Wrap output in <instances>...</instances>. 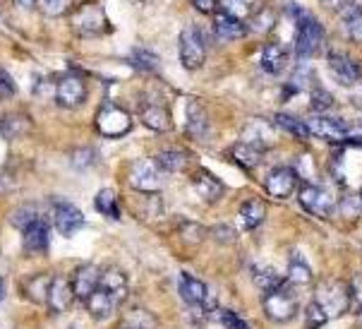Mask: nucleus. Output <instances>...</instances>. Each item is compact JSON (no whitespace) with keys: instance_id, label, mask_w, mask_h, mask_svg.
<instances>
[{"instance_id":"0eeeda50","label":"nucleus","mask_w":362,"mask_h":329,"mask_svg":"<svg viewBox=\"0 0 362 329\" xmlns=\"http://www.w3.org/2000/svg\"><path fill=\"white\" fill-rule=\"evenodd\" d=\"M206 60L204 36L197 27H185L180 32V63L185 70H199Z\"/></svg>"},{"instance_id":"39448f33","label":"nucleus","mask_w":362,"mask_h":329,"mask_svg":"<svg viewBox=\"0 0 362 329\" xmlns=\"http://www.w3.org/2000/svg\"><path fill=\"white\" fill-rule=\"evenodd\" d=\"M132 118L125 108L115 106V103H106L99 113H96V130L103 137H122L125 132H130Z\"/></svg>"},{"instance_id":"4be33fe9","label":"nucleus","mask_w":362,"mask_h":329,"mask_svg":"<svg viewBox=\"0 0 362 329\" xmlns=\"http://www.w3.org/2000/svg\"><path fill=\"white\" fill-rule=\"evenodd\" d=\"M187 135L194 139H204L206 130H209V118H206V108L202 106L197 99H189L187 101Z\"/></svg>"},{"instance_id":"4c0bfd02","label":"nucleus","mask_w":362,"mask_h":329,"mask_svg":"<svg viewBox=\"0 0 362 329\" xmlns=\"http://www.w3.org/2000/svg\"><path fill=\"white\" fill-rule=\"evenodd\" d=\"M36 219H41V214L36 212V207L34 204H22L10 214V224L15 229H27L29 224L36 221Z\"/></svg>"},{"instance_id":"b1692460","label":"nucleus","mask_w":362,"mask_h":329,"mask_svg":"<svg viewBox=\"0 0 362 329\" xmlns=\"http://www.w3.org/2000/svg\"><path fill=\"white\" fill-rule=\"evenodd\" d=\"M230 156H233V161H235L238 166H243L245 171H252L262 163V149L255 147V144H250V142L233 144Z\"/></svg>"},{"instance_id":"864d4df0","label":"nucleus","mask_w":362,"mask_h":329,"mask_svg":"<svg viewBox=\"0 0 362 329\" xmlns=\"http://www.w3.org/2000/svg\"><path fill=\"white\" fill-rule=\"evenodd\" d=\"M15 5H17V8L29 10V8H34V5H36V0H15Z\"/></svg>"},{"instance_id":"bb28decb","label":"nucleus","mask_w":362,"mask_h":329,"mask_svg":"<svg viewBox=\"0 0 362 329\" xmlns=\"http://www.w3.org/2000/svg\"><path fill=\"white\" fill-rule=\"evenodd\" d=\"M156 163L161 166L163 173H180L187 166V154L180 149H163L158 151Z\"/></svg>"},{"instance_id":"a211bd4d","label":"nucleus","mask_w":362,"mask_h":329,"mask_svg":"<svg viewBox=\"0 0 362 329\" xmlns=\"http://www.w3.org/2000/svg\"><path fill=\"white\" fill-rule=\"evenodd\" d=\"M72 301H75V294H72V284L67 282L65 277H53L51 279V286H48V308L53 310L55 315L65 313V310H70Z\"/></svg>"},{"instance_id":"f3484780","label":"nucleus","mask_w":362,"mask_h":329,"mask_svg":"<svg viewBox=\"0 0 362 329\" xmlns=\"http://www.w3.org/2000/svg\"><path fill=\"white\" fill-rule=\"evenodd\" d=\"M99 279H101V270L94 265H82L77 267L75 274H72V294H75L77 301H87L91 296V291H96L99 286Z\"/></svg>"},{"instance_id":"aec40b11","label":"nucleus","mask_w":362,"mask_h":329,"mask_svg":"<svg viewBox=\"0 0 362 329\" xmlns=\"http://www.w3.org/2000/svg\"><path fill=\"white\" fill-rule=\"evenodd\" d=\"M214 34H216L218 41H238L247 34V27L235 20V17L226 15V12H214Z\"/></svg>"},{"instance_id":"c85d7f7f","label":"nucleus","mask_w":362,"mask_h":329,"mask_svg":"<svg viewBox=\"0 0 362 329\" xmlns=\"http://www.w3.org/2000/svg\"><path fill=\"white\" fill-rule=\"evenodd\" d=\"M288 284H291V286H308V284H312L310 265L300 260L298 253H293L291 262H288Z\"/></svg>"},{"instance_id":"1a4fd4ad","label":"nucleus","mask_w":362,"mask_h":329,"mask_svg":"<svg viewBox=\"0 0 362 329\" xmlns=\"http://www.w3.org/2000/svg\"><path fill=\"white\" fill-rule=\"evenodd\" d=\"M300 204L315 217H331L336 212V197L331 195L327 187L322 185H303L300 187V195H298Z\"/></svg>"},{"instance_id":"3c124183","label":"nucleus","mask_w":362,"mask_h":329,"mask_svg":"<svg viewBox=\"0 0 362 329\" xmlns=\"http://www.w3.org/2000/svg\"><path fill=\"white\" fill-rule=\"evenodd\" d=\"M308 77H312V72L305 68V65H300V68L293 72V77H291V87L293 89H308V84H310Z\"/></svg>"},{"instance_id":"37998d69","label":"nucleus","mask_w":362,"mask_h":329,"mask_svg":"<svg viewBox=\"0 0 362 329\" xmlns=\"http://www.w3.org/2000/svg\"><path fill=\"white\" fill-rule=\"evenodd\" d=\"M96 161V151L91 147H82L77 151H72V166H75L77 171H87L94 166Z\"/></svg>"},{"instance_id":"09e8293b","label":"nucleus","mask_w":362,"mask_h":329,"mask_svg":"<svg viewBox=\"0 0 362 329\" xmlns=\"http://www.w3.org/2000/svg\"><path fill=\"white\" fill-rule=\"evenodd\" d=\"M180 236L187 243H194V246H197V243L204 238V229H202L199 224H182V226H180Z\"/></svg>"},{"instance_id":"8fccbe9b","label":"nucleus","mask_w":362,"mask_h":329,"mask_svg":"<svg viewBox=\"0 0 362 329\" xmlns=\"http://www.w3.org/2000/svg\"><path fill=\"white\" fill-rule=\"evenodd\" d=\"M221 322H223L226 329H250L247 322H245L240 315L233 313V310H223V313H221Z\"/></svg>"},{"instance_id":"58836bf2","label":"nucleus","mask_w":362,"mask_h":329,"mask_svg":"<svg viewBox=\"0 0 362 329\" xmlns=\"http://www.w3.org/2000/svg\"><path fill=\"white\" fill-rule=\"evenodd\" d=\"M336 209L346 219H358L362 217V197L360 195H343L339 202H336Z\"/></svg>"},{"instance_id":"5fc2aeb1","label":"nucleus","mask_w":362,"mask_h":329,"mask_svg":"<svg viewBox=\"0 0 362 329\" xmlns=\"http://www.w3.org/2000/svg\"><path fill=\"white\" fill-rule=\"evenodd\" d=\"M5 296V284H3V279H0V298Z\"/></svg>"},{"instance_id":"ea45409f","label":"nucleus","mask_w":362,"mask_h":329,"mask_svg":"<svg viewBox=\"0 0 362 329\" xmlns=\"http://www.w3.org/2000/svg\"><path fill=\"white\" fill-rule=\"evenodd\" d=\"M132 65L137 70H144V72H154L158 70V56L151 51H144V48H134L132 51Z\"/></svg>"},{"instance_id":"7ed1b4c3","label":"nucleus","mask_w":362,"mask_h":329,"mask_svg":"<svg viewBox=\"0 0 362 329\" xmlns=\"http://www.w3.org/2000/svg\"><path fill=\"white\" fill-rule=\"evenodd\" d=\"M324 41V29L315 17L305 15L303 20H298V34H296V56L300 60H308L322 48Z\"/></svg>"},{"instance_id":"7c9ffc66","label":"nucleus","mask_w":362,"mask_h":329,"mask_svg":"<svg viewBox=\"0 0 362 329\" xmlns=\"http://www.w3.org/2000/svg\"><path fill=\"white\" fill-rule=\"evenodd\" d=\"M276 27V12L272 8H259L250 15V32L252 34H267Z\"/></svg>"},{"instance_id":"f257e3e1","label":"nucleus","mask_w":362,"mask_h":329,"mask_svg":"<svg viewBox=\"0 0 362 329\" xmlns=\"http://www.w3.org/2000/svg\"><path fill=\"white\" fill-rule=\"evenodd\" d=\"M298 296L288 284H281L279 289L269 291L267 298H264V315L274 322H291L298 315Z\"/></svg>"},{"instance_id":"dca6fc26","label":"nucleus","mask_w":362,"mask_h":329,"mask_svg":"<svg viewBox=\"0 0 362 329\" xmlns=\"http://www.w3.org/2000/svg\"><path fill=\"white\" fill-rule=\"evenodd\" d=\"M22 246L27 255H44L48 250V224L46 219H36L27 229H22Z\"/></svg>"},{"instance_id":"72a5a7b5","label":"nucleus","mask_w":362,"mask_h":329,"mask_svg":"<svg viewBox=\"0 0 362 329\" xmlns=\"http://www.w3.org/2000/svg\"><path fill=\"white\" fill-rule=\"evenodd\" d=\"M255 3L257 0H218V8L221 12L243 22V17H250L255 12Z\"/></svg>"},{"instance_id":"4468645a","label":"nucleus","mask_w":362,"mask_h":329,"mask_svg":"<svg viewBox=\"0 0 362 329\" xmlns=\"http://www.w3.org/2000/svg\"><path fill=\"white\" fill-rule=\"evenodd\" d=\"M329 70H331V75H334V80L343 84V87H353L362 77L360 65L355 63L353 58L343 56V53H336V51L329 53Z\"/></svg>"},{"instance_id":"cd10ccee","label":"nucleus","mask_w":362,"mask_h":329,"mask_svg":"<svg viewBox=\"0 0 362 329\" xmlns=\"http://www.w3.org/2000/svg\"><path fill=\"white\" fill-rule=\"evenodd\" d=\"M252 282L259 286L262 291H274L279 289L281 284H284V279H281V274L274 270V267H267V265H255L252 267Z\"/></svg>"},{"instance_id":"412c9836","label":"nucleus","mask_w":362,"mask_h":329,"mask_svg":"<svg viewBox=\"0 0 362 329\" xmlns=\"http://www.w3.org/2000/svg\"><path fill=\"white\" fill-rule=\"evenodd\" d=\"M139 120L154 132H168L170 127H173L168 108L161 106V103H144V106L139 108Z\"/></svg>"},{"instance_id":"473e14b6","label":"nucleus","mask_w":362,"mask_h":329,"mask_svg":"<svg viewBox=\"0 0 362 329\" xmlns=\"http://www.w3.org/2000/svg\"><path fill=\"white\" fill-rule=\"evenodd\" d=\"M322 5L329 12L339 15L341 20H348V17L362 15V0H322Z\"/></svg>"},{"instance_id":"a18cd8bd","label":"nucleus","mask_w":362,"mask_h":329,"mask_svg":"<svg viewBox=\"0 0 362 329\" xmlns=\"http://www.w3.org/2000/svg\"><path fill=\"white\" fill-rule=\"evenodd\" d=\"M343 29H346V36L353 41V44H362V15L343 20Z\"/></svg>"},{"instance_id":"6ab92c4d","label":"nucleus","mask_w":362,"mask_h":329,"mask_svg":"<svg viewBox=\"0 0 362 329\" xmlns=\"http://www.w3.org/2000/svg\"><path fill=\"white\" fill-rule=\"evenodd\" d=\"M192 185H194V190H197V195L204 200L206 204L218 202V200L223 197V190H226L223 183H221L214 173L204 171V168H199L197 173L192 175Z\"/></svg>"},{"instance_id":"2f4dec72","label":"nucleus","mask_w":362,"mask_h":329,"mask_svg":"<svg viewBox=\"0 0 362 329\" xmlns=\"http://www.w3.org/2000/svg\"><path fill=\"white\" fill-rule=\"evenodd\" d=\"M94 207H96V212H99V214H103L106 219H115V221L120 219L118 197H115V192L108 190V187H106V190H101L94 197Z\"/></svg>"},{"instance_id":"5701e85b","label":"nucleus","mask_w":362,"mask_h":329,"mask_svg":"<svg viewBox=\"0 0 362 329\" xmlns=\"http://www.w3.org/2000/svg\"><path fill=\"white\" fill-rule=\"evenodd\" d=\"M27 132H32V120H29V115H22V113H8L0 118V137L12 139L17 137H24Z\"/></svg>"},{"instance_id":"a878e982","label":"nucleus","mask_w":362,"mask_h":329,"mask_svg":"<svg viewBox=\"0 0 362 329\" xmlns=\"http://www.w3.org/2000/svg\"><path fill=\"white\" fill-rule=\"evenodd\" d=\"M264 214H267V209H264V202L262 200H245L243 207H240V224L243 229H257L259 224L264 221Z\"/></svg>"},{"instance_id":"f704fd0d","label":"nucleus","mask_w":362,"mask_h":329,"mask_svg":"<svg viewBox=\"0 0 362 329\" xmlns=\"http://www.w3.org/2000/svg\"><path fill=\"white\" fill-rule=\"evenodd\" d=\"M51 279L53 277H48V274H39V277H32L27 284H24V291H27V296L32 298L34 303H46Z\"/></svg>"},{"instance_id":"2eb2a0df","label":"nucleus","mask_w":362,"mask_h":329,"mask_svg":"<svg viewBox=\"0 0 362 329\" xmlns=\"http://www.w3.org/2000/svg\"><path fill=\"white\" fill-rule=\"evenodd\" d=\"M264 185H267V192L272 195V197L286 200V197H291L293 190H296L298 173L288 166H276L272 173L267 175V183H264Z\"/></svg>"},{"instance_id":"f8f14e48","label":"nucleus","mask_w":362,"mask_h":329,"mask_svg":"<svg viewBox=\"0 0 362 329\" xmlns=\"http://www.w3.org/2000/svg\"><path fill=\"white\" fill-rule=\"evenodd\" d=\"M177 291H180L182 301L189 308H204L209 310L214 306V296L209 291L204 282H199L197 277H189V274H180V282H177Z\"/></svg>"},{"instance_id":"c03bdc74","label":"nucleus","mask_w":362,"mask_h":329,"mask_svg":"<svg viewBox=\"0 0 362 329\" xmlns=\"http://www.w3.org/2000/svg\"><path fill=\"white\" fill-rule=\"evenodd\" d=\"M36 5L46 17H60L67 10L70 0H36Z\"/></svg>"},{"instance_id":"f03ea898","label":"nucleus","mask_w":362,"mask_h":329,"mask_svg":"<svg viewBox=\"0 0 362 329\" xmlns=\"http://www.w3.org/2000/svg\"><path fill=\"white\" fill-rule=\"evenodd\" d=\"M317 306L327 313V318H339L351 306V289L348 284L339 282V279H331V282H324L319 286L317 296H315Z\"/></svg>"},{"instance_id":"ddd939ff","label":"nucleus","mask_w":362,"mask_h":329,"mask_svg":"<svg viewBox=\"0 0 362 329\" xmlns=\"http://www.w3.org/2000/svg\"><path fill=\"white\" fill-rule=\"evenodd\" d=\"M310 135L327 139V142H348V130L339 118H329V115H312L305 120Z\"/></svg>"},{"instance_id":"9d476101","label":"nucleus","mask_w":362,"mask_h":329,"mask_svg":"<svg viewBox=\"0 0 362 329\" xmlns=\"http://www.w3.org/2000/svg\"><path fill=\"white\" fill-rule=\"evenodd\" d=\"M53 224L60 236L70 238V236H75L84 226V214L77 204L67 202V200H58L53 204Z\"/></svg>"},{"instance_id":"de8ad7c7","label":"nucleus","mask_w":362,"mask_h":329,"mask_svg":"<svg viewBox=\"0 0 362 329\" xmlns=\"http://www.w3.org/2000/svg\"><path fill=\"white\" fill-rule=\"evenodd\" d=\"M15 91H17L15 80H12V77L8 75V70L0 68V101L12 99V96H15Z\"/></svg>"},{"instance_id":"4d7b16f0","label":"nucleus","mask_w":362,"mask_h":329,"mask_svg":"<svg viewBox=\"0 0 362 329\" xmlns=\"http://www.w3.org/2000/svg\"><path fill=\"white\" fill-rule=\"evenodd\" d=\"M360 197H362V192H360Z\"/></svg>"},{"instance_id":"6e6552de","label":"nucleus","mask_w":362,"mask_h":329,"mask_svg":"<svg viewBox=\"0 0 362 329\" xmlns=\"http://www.w3.org/2000/svg\"><path fill=\"white\" fill-rule=\"evenodd\" d=\"M125 298H127V291H110V289H103V286H96V291H91V296L84 301V306H87L91 318L106 320L122 306Z\"/></svg>"},{"instance_id":"79ce46f5","label":"nucleus","mask_w":362,"mask_h":329,"mask_svg":"<svg viewBox=\"0 0 362 329\" xmlns=\"http://www.w3.org/2000/svg\"><path fill=\"white\" fill-rule=\"evenodd\" d=\"M310 106L322 113V111H327V108H334V96H331L327 89L317 87V89H312V94H310Z\"/></svg>"},{"instance_id":"a19ab883","label":"nucleus","mask_w":362,"mask_h":329,"mask_svg":"<svg viewBox=\"0 0 362 329\" xmlns=\"http://www.w3.org/2000/svg\"><path fill=\"white\" fill-rule=\"evenodd\" d=\"M327 322H329L327 313L317 306V301H310L308 308H305V325H308V329H319L327 325Z\"/></svg>"},{"instance_id":"49530a36","label":"nucleus","mask_w":362,"mask_h":329,"mask_svg":"<svg viewBox=\"0 0 362 329\" xmlns=\"http://www.w3.org/2000/svg\"><path fill=\"white\" fill-rule=\"evenodd\" d=\"M209 233H211V238H216L218 243H226V246H228V243H235V229L230 226V224H216V226H211V231H209Z\"/></svg>"},{"instance_id":"20e7f679","label":"nucleus","mask_w":362,"mask_h":329,"mask_svg":"<svg viewBox=\"0 0 362 329\" xmlns=\"http://www.w3.org/2000/svg\"><path fill=\"white\" fill-rule=\"evenodd\" d=\"M165 173L156 159H139L130 166V185L139 192H156L163 187Z\"/></svg>"},{"instance_id":"9b49d317","label":"nucleus","mask_w":362,"mask_h":329,"mask_svg":"<svg viewBox=\"0 0 362 329\" xmlns=\"http://www.w3.org/2000/svg\"><path fill=\"white\" fill-rule=\"evenodd\" d=\"M55 101L63 108H77L87 101V84L77 75H65L55 84Z\"/></svg>"},{"instance_id":"e433bc0d","label":"nucleus","mask_w":362,"mask_h":329,"mask_svg":"<svg viewBox=\"0 0 362 329\" xmlns=\"http://www.w3.org/2000/svg\"><path fill=\"white\" fill-rule=\"evenodd\" d=\"M156 322L151 318L146 310L142 308H134L130 313L125 315V320H122V327L120 329H154Z\"/></svg>"},{"instance_id":"c9c22d12","label":"nucleus","mask_w":362,"mask_h":329,"mask_svg":"<svg viewBox=\"0 0 362 329\" xmlns=\"http://www.w3.org/2000/svg\"><path fill=\"white\" fill-rule=\"evenodd\" d=\"M243 137H245L243 142H250V144H255V147L264 149V144L269 142V125L264 123V120H252V123L245 127Z\"/></svg>"},{"instance_id":"603ef678","label":"nucleus","mask_w":362,"mask_h":329,"mask_svg":"<svg viewBox=\"0 0 362 329\" xmlns=\"http://www.w3.org/2000/svg\"><path fill=\"white\" fill-rule=\"evenodd\" d=\"M192 5L199 12H214L218 8V0H192Z\"/></svg>"},{"instance_id":"6e6d98bb","label":"nucleus","mask_w":362,"mask_h":329,"mask_svg":"<svg viewBox=\"0 0 362 329\" xmlns=\"http://www.w3.org/2000/svg\"><path fill=\"white\" fill-rule=\"evenodd\" d=\"M360 325H362V310H360Z\"/></svg>"},{"instance_id":"393cba45","label":"nucleus","mask_w":362,"mask_h":329,"mask_svg":"<svg viewBox=\"0 0 362 329\" xmlns=\"http://www.w3.org/2000/svg\"><path fill=\"white\" fill-rule=\"evenodd\" d=\"M286 48L281 44H267L262 48V68L269 72V75H276L286 68Z\"/></svg>"},{"instance_id":"c756f323","label":"nucleus","mask_w":362,"mask_h":329,"mask_svg":"<svg viewBox=\"0 0 362 329\" xmlns=\"http://www.w3.org/2000/svg\"><path fill=\"white\" fill-rule=\"evenodd\" d=\"M274 123L281 127V130H286V132H291L293 137H298V139H310V130H308V125H305V120H300L296 118V115H288V113H276L274 115Z\"/></svg>"},{"instance_id":"423d86ee","label":"nucleus","mask_w":362,"mask_h":329,"mask_svg":"<svg viewBox=\"0 0 362 329\" xmlns=\"http://www.w3.org/2000/svg\"><path fill=\"white\" fill-rule=\"evenodd\" d=\"M72 27H75L77 34H84V36H96V34L106 32L108 20H106V12H103V5L94 3V0L79 5L77 12L72 15Z\"/></svg>"}]
</instances>
